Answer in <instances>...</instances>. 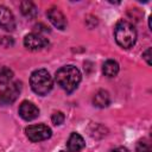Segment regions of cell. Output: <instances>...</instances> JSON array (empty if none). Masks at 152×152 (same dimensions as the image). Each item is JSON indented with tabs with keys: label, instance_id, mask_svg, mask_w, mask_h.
<instances>
[{
	"label": "cell",
	"instance_id": "cell-1",
	"mask_svg": "<svg viewBox=\"0 0 152 152\" xmlns=\"http://www.w3.org/2000/svg\"><path fill=\"white\" fill-rule=\"evenodd\" d=\"M81 71L74 65H64L56 71L55 80L57 84L66 93H72L81 82Z\"/></svg>",
	"mask_w": 152,
	"mask_h": 152
},
{
	"label": "cell",
	"instance_id": "cell-2",
	"mask_svg": "<svg viewBox=\"0 0 152 152\" xmlns=\"http://www.w3.org/2000/svg\"><path fill=\"white\" fill-rule=\"evenodd\" d=\"M114 37L116 43L124 48L129 49L135 44L137 40V31L133 24H131L127 20H120L115 25L114 28Z\"/></svg>",
	"mask_w": 152,
	"mask_h": 152
},
{
	"label": "cell",
	"instance_id": "cell-3",
	"mask_svg": "<svg viewBox=\"0 0 152 152\" xmlns=\"http://www.w3.org/2000/svg\"><path fill=\"white\" fill-rule=\"evenodd\" d=\"M30 84L32 90L38 95H46L53 87V80L48 70L38 69L31 74Z\"/></svg>",
	"mask_w": 152,
	"mask_h": 152
},
{
	"label": "cell",
	"instance_id": "cell-4",
	"mask_svg": "<svg viewBox=\"0 0 152 152\" xmlns=\"http://www.w3.org/2000/svg\"><path fill=\"white\" fill-rule=\"evenodd\" d=\"M25 133L26 137L33 141V142H38V141H43L46 140L51 137L52 132L51 128L44 124H38V125H30L28 127L25 128Z\"/></svg>",
	"mask_w": 152,
	"mask_h": 152
},
{
	"label": "cell",
	"instance_id": "cell-5",
	"mask_svg": "<svg viewBox=\"0 0 152 152\" xmlns=\"http://www.w3.org/2000/svg\"><path fill=\"white\" fill-rule=\"evenodd\" d=\"M21 91V83L15 81L12 83H8L6 88L0 90V103L2 104H10L17 100Z\"/></svg>",
	"mask_w": 152,
	"mask_h": 152
},
{
	"label": "cell",
	"instance_id": "cell-6",
	"mask_svg": "<svg viewBox=\"0 0 152 152\" xmlns=\"http://www.w3.org/2000/svg\"><path fill=\"white\" fill-rule=\"evenodd\" d=\"M49 44V40L40 33H28L24 38V45L28 50H40Z\"/></svg>",
	"mask_w": 152,
	"mask_h": 152
},
{
	"label": "cell",
	"instance_id": "cell-7",
	"mask_svg": "<svg viewBox=\"0 0 152 152\" xmlns=\"http://www.w3.org/2000/svg\"><path fill=\"white\" fill-rule=\"evenodd\" d=\"M19 115L24 120L31 121L39 115V109L34 103L30 101H23L21 104L19 106Z\"/></svg>",
	"mask_w": 152,
	"mask_h": 152
},
{
	"label": "cell",
	"instance_id": "cell-8",
	"mask_svg": "<svg viewBox=\"0 0 152 152\" xmlns=\"http://www.w3.org/2000/svg\"><path fill=\"white\" fill-rule=\"evenodd\" d=\"M0 27L6 31H13L15 28L14 15L6 6H0Z\"/></svg>",
	"mask_w": 152,
	"mask_h": 152
},
{
	"label": "cell",
	"instance_id": "cell-9",
	"mask_svg": "<svg viewBox=\"0 0 152 152\" xmlns=\"http://www.w3.org/2000/svg\"><path fill=\"white\" fill-rule=\"evenodd\" d=\"M46 14H48L49 20L51 21V24L55 27H57L59 30H64L66 27V19H65L64 14L58 8L51 7V8H49V11H48Z\"/></svg>",
	"mask_w": 152,
	"mask_h": 152
},
{
	"label": "cell",
	"instance_id": "cell-10",
	"mask_svg": "<svg viewBox=\"0 0 152 152\" xmlns=\"http://www.w3.org/2000/svg\"><path fill=\"white\" fill-rule=\"evenodd\" d=\"M84 146H86V142L81 134L75 133V132L70 134L68 142H66V147L69 152H80L81 150L84 148Z\"/></svg>",
	"mask_w": 152,
	"mask_h": 152
},
{
	"label": "cell",
	"instance_id": "cell-11",
	"mask_svg": "<svg viewBox=\"0 0 152 152\" xmlns=\"http://www.w3.org/2000/svg\"><path fill=\"white\" fill-rule=\"evenodd\" d=\"M93 103L94 106L99 107V108H104L107 107L109 103H110V96H109V93L107 90H99L95 93L94 97H93Z\"/></svg>",
	"mask_w": 152,
	"mask_h": 152
},
{
	"label": "cell",
	"instance_id": "cell-12",
	"mask_svg": "<svg viewBox=\"0 0 152 152\" xmlns=\"http://www.w3.org/2000/svg\"><path fill=\"white\" fill-rule=\"evenodd\" d=\"M102 72L107 77H114L119 72V64L113 59H108L102 65Z\"/></svg>",
	"mask_w": 152,
	"mask_h": 152
},
{
	"label": "cell",
	"instance_id": "cell-13",
	"mask_svg": "<svg viewBox=\"0 0 152 152\" xmlns=\"http://www.w3.org/2000/svg\"><path fill=\"white\" fill-rule=\"evenodd\" d=\"M20 11L28 19L34 18L37 15V13H38L37 7L32 1H21L20 2Z\"/></svg>",
	"mask_w": 152,
	"mask_h": 152
},
{
	"label": "cell",
	"instance_id": "cell-14",
	"mask_svg": "<svg viewBox=\"0 0 152 152\" xmlns=\"http://www.w3.org/2000/svg\"><path fill=\"white\" fill-rule=\"evenodd\" d=\"M13 78V71L7 66L0 68V84H7Z\"/></svg>",
	"mask_w": 152,
	"mask_h": 152
},
{
	"label": "cell",
	"instance_id": "cell-15",
	"mask_svg": "<svg viewBox=\"0 0 152 152\" xmlns=\"http://www.w3.org/2000/svg\"><path fill=\"white\" fill-rule=\"evenodd\" d=\"M64 119H65V116L62 112H55L51 116V121L53 125H62L64 122Z\"/></svg>",
	"mask_w": 152,
	"mask_h": 152
},
{
	"label": "cell",
	"instance_id": "cell-16",
	"mask_svg": "<svg viewBox=\"0 0 152 152\" xmlns=\"http://www.w3.org/2000/svg\"><path fill=\"white\" fill-rule=\"evenodd\" d=\"M137 152H152L151 151V146H150V144L147 142V141H139L138 144H137Z\"/></svg>",
	"mask_w": 152,
	"mask_h": 152
},
{
	"label": "cell",
	"instance_id": "cell-17",
	"mask_svg": "<svg viewBox=\"0 0 152 152\" xmlns=\"http://www.w3.org/2000/svg\"><path fill=\"white\" fill-rule=\"evenodd\" d=\"M142 58L146 61V63L148 65H151V48L146 49L144 52H142Z\"/></svg>",
	"mask_w": 152,
	"mask_h": 152
},
{
	"label": "cell",
	"instance_id": "cell-18",
	"mask_svg": "<svg viewBox=\"0 0 152 152\" xmlns=\"http://www.w3.org/2000/svg\"><path fill=\"white\" fill-rule=\"evenodd\" d=\"M108 152H131V151L128 148H126V147L120 146V147H115V148H113V150H110Z\"/></svg>",
	"mask_w": 152,
	"mask_h": 152
},
{
	"label": "cell",
	"instance_id": "cell-19",
	"mask_svg": "<svg viewBox=\"0 0 152 152\" xmlns=\"http://www.w3.org/2000/svg\"><path fill=\"white\" fill-rule=\"evenodd\" d=\"M61 152H69V151H61Z\"/></svg>",
	"mask_w": 152,
	"mask_h": 152
}]
</instances>
